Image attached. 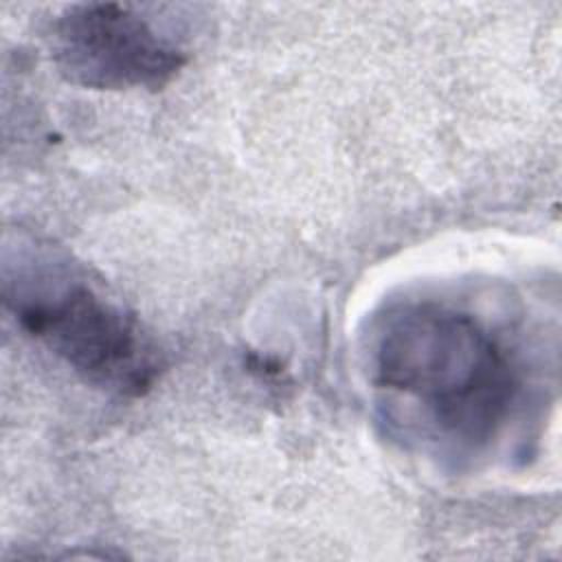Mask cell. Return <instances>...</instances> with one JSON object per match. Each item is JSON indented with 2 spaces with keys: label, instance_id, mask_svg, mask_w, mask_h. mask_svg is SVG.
Wrapping results in <instances>:
<instances>
[{
  "label": "cell",
  "instance_id": "6da1fadb",
  "mask_svg": "<svg viewBox=\"0 0 562 562\" xmlns=\"http://www.w3.org/2000/svg\"><path fill=\"white\" fill-rule=\"evenodd\" d=\"M375 389L419 411L459 450L490 446L520 400L509 347L474 314L422 299L391 305L369 340Z\"/></svg>",
  "mask_w": 562,
  "mask_h": 562
},
{
  "label": "cell",
  "instance_id": "7a4b0ae2",
  "mask_svg": "<svg viewBox=\"0 0 562 562\" xmlns=\"http://www.w3.org/2000/svg\"><path fill=\"white\" fill-rule=\"evenodd\" d=\"M4 305L29 336L97 389L138 397L162 371L160 351L134 314L66 268L4 279Z\"/></svg>",
  "mask_w": 562,
  "mask_h": 562
},
{
  "label": "cell",
  "instance_id": "3957f363",
  "mask_svg": "<svg viewBox=\"0 0 562 562\" xmlns=\"http://www.w3.org/2000/svg\"><path fill=\"white\" fill-rule=\"evenodd\" d=\"M50 55L70 83L92 90H160L187 64L143 15L114 2L66 7L50 29Z\"/></svg>",
  "mask_w": 562,
  "mask_h": 562
}]
</instances>
